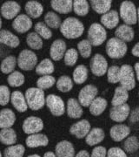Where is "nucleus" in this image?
I'll list each match as a JSON object with an SVG mask.
<instances>
[{"label":"nucleus","instance_id":"f257e3e1","mask_svg":"<svg viewBox=\"0 0 139 157\" xmlns=\"http://www.w3.org/2000/svg\"><path fill=\"white\" fill-rule=\"evenodd\" d=\"M60 32L68 39H78L83 34L84 25L77 17H69L62 22Z\"/></svg>","mask_w":139,"mask_h":157},{"label":"nucleus","instance_id":"f03ea898","mask_svg":"<svg viewBox=\"0 0 139 157\" xmlns=\"http://www.w3.org/2000/svg\"><path fill=\"white\" fill-rule=\"evenodd\" d=\"M25 99L28 107L32 111H38L45 105V95L44 90L38 87H31L25 91Z\"/></svg>","mask_w":139,"mask_h":157},{"label":"nucleus","instance_id":"7ed1b4c3","mask_svg":"<svg viewBox=\"0 0 139 157\" xmlns=\"http://www.w3.org/2000/svg\"><path fill=\"white\" fill-rule=\"evenodd\" d=\"M106 53L111 59H118L125 56L128 47L125 42L117 38H111L106 43Z\"/></svg>","mask_w":139,"mask_h":157},{"label":"nucleus","instance_id":"20e7f679","mask_svg":"<svg viewBox=\"0 0 139 157\" xmlns=\"http://www.w3.org/2000/svg\"><path fill=\"white\" fill-rule=\"evenodd\" d=\"M120 17L127 25H132L137 22V10L131 1H123L120 5Z\"/></svg>","mask_w":139,"mask_h":157},{"label":"nucleus","instance_id":"39448f33","mask_svg":"<svg viewBox=\"0 0 139 157\" xmlns=\"http://www.w3.org/2000/svg\"><path fill=\"white\" fill-rule=\"evenodd\" d=\"M17 66L24 71H31L38 66V56L31 50L21 51L17 57Z\"/></svg>","mask_w":139,"mask_h":157},{"label":"nucleus","instance_id":"423d86ee","mask_svg":"<svg viewBox=\"0 0 139 157\" xmlns=\"http://www.w3.org/2000/svg\"><path fill=\"white\" fill-rule=\"evenodd\" d=\"M107 39V33L105 28L98 23H93L90 25L88 30V40L93 46H99Z\"/></svg>","mask_w":139,"mask_h":157},{"label":"nucleus","instance_id":"0eeeda50","mask_svg":"<svg viewBox=\"0 0 139 157\" xmlns=\"http://www.w3.org/2000/svg\"><path fill=\"white\" fill-rule=\"evenodd\" d=\"M119 82L121 86L124 87L126 90H133L136 86V78L134 69L130 65H123L120 67V77Z\"/></svg>","mask_w":139,"mask_h":157},{"label":"nucleus","instance_id":"6e6552de","mask_svg":"<svg viewBox=\"0 0 139 157\" xmlns=\"http://www.w3.org/2000/svg\"><path fill=\"white\" fill-rule=\"evenodd\" d=\"M45 104L54 116H62L65 113V105L61 97L56 94H49L45 99Z\"/></svg>","mask_w":139,"mask_h":157},{"label":"nucleus","instance_id":"1a4fd4ad","mask_svg":"<svg viewBox=\"0 0 139 157\" xmlns=\"http://www.w3.org/2000/svg\"><path fill=\"white\" fill-rule=\"evenodd\" d=\"M98 93L97 87L94 85H87L80 90L78 94V101L82 107H88L97 98Z\"/></svg>","mask_w":139,"mask_h":157},{"label":"nucleus","instance_id":"9d476101","mask_svg":"<svg viewBox=\"0 0 139 157\" xmlns=\"http://www.w3.org/2000/svg\"><path fill=\"white\" fill-rule=\"evenodd\" d=\"M90 71L95 76H104L108 71V62L102 54L97 53L91 58L90 62Z\"/></svg>","mask_w":139,"mask_h":157},{"label":"nucleus","instance_id":"9b49d317","mask_svg":"<svg viewBox=\"0 0 139 157\" xmlns=\"http://www.w3.org/2000/svg\"><path fill=\"white\" fill-rule=\"evenodd\" d=\"M22 128L23 131L27 135L38 134L44 128V122L40 118L30 116L24 121Z\"/></svg>","mask_w":139,"mask_h":157},{"label":"nucleus","instance_id":"f8f14e48","mask_svg":"<svg viewBox=\"0 0 139 157\" xmlns=\"http://www.w3.org/2000/svg\"><path fill=\"white\" fill-rule=\"evenodd\" d=\"M21 11L20 5L15 1H6L0 8V13L2 17L7 20L15 19L18 16V13Z\"/></svg>","mask_w":139,"mask_h":157},{"label":"nucleus","instance_id":"ddd939ff","mask_svg":"<svg viewBox=\"0 0 139 157\" xmlns=\"http://www.w3.org/2000/svg\"><path fill=\"white\" fill-rule=\"evenodd\" d=\"M32 20L26 14H19L12 22V28L18 33H25L32 27Z\"/></svg>","mask_w":139,"mask_h":157},{"label":"nucleus","instance_id":"4468645a","mask_svg":"<svg viewBox=\"0 0 139 157\" xmlns=\"http://www.w3.org/2000/svg\"><path fill=\"white\" fill-rule=\"evenodd\" d=\"M130 107L127 103L117 106V107H112L110 110V117L116 122H123L127 118L130 116Z\"/></svg>","mask_w":139,"mask_h":157},{"label":"nucleus","instance_id":"2eb2a0df","mask_svg":"<svg viewBox=\"0 0 139 157\" xmlns=\"http://www.w3.org/2000/svg\"><path fill=\"white\" fill-rule=\"evenodd\" d=\"M90 123L87 120H81L71 125L70 133L78 139L85 138L90 131Z\"/></svg>","mask_w":139,"mask_h":157},{"label":"nucleus","instance_id":"dca6fc26","mask_svg":"<svg viewBox=\"0 0 139 157\" xmlns=\"http://www.w3.org/2000/svg\"><path fill=\"white\" fill-rule=\"evenodd\" d=\"M66 52V43L63 39H56L50 48V56L54 61H59Z\"/></svg>","mask_w":139,"mask_h":157},{"label":"nucleus","instance_id":"f3484780","mask_svg":"<svg viewBox=\"0 0 139 157\" xmlns=\"http://www.w3.org/2000/svg\"><path fill=\"white\" fill-rule=\"evenodd\" d=\"M130 134V128L124 124H117L113 126L110 130V135L114 141H122L127 138Z\"/></svg>","mask_w":139,"mask_h":157},{"label":"nucleus","instance_id":"a211bd4d","mask_svg":"<svg viewBox=\"0 0 139 157\" xmlns=\"http://www.w3.org/2000/svg\"><path fill=\"white\" fill-rule=\"evenodd\" d=\"M55 155L57 157H74L75 155L74 146L69 140L59 141L56 145Z\"/></svg>","mask_w":139,"mask_h":157},{"label":"nucleus","instance_id":"6ab92c4d","mask_svg":"<svg viewBox=\"0 0 139 157\" xmlns=\"http://www.w3.org/2000/svg\"><path fill=\"white\" fill-rule=\"evenodd\" d=\"M11 102L14 108L19 113H24L27 111L28 105L25 96L20 91H14L11 93Z\"/></svg>","mask_w":139,"mask_h":157},{"label":"nucleus","instance_id":"aec40b11","mask_svg":"<svg viewBox=\"0 0 139 157\" xmlns=\"http://www.w3.org/2000/svg\"><path fill=\"white\" fill-rule=\"evenodd\" d=\"M24 10L26 15L31 18H38L42 16L44 12V7L41 3L35 0H30L24 6Z\"/></svg>","mask_w":139,"mask_h":157},{"label":"nucleus","instance_id":"412c9836","mask_svg":"<svg viewBox=\"0 0 139 157\" xmlns=\"http://www.w3.org/2000/svg\"><path fill=\"white\" fill-rule=\"evenodd\" d=\"M25 143L28 147L34 148L38 147H46L49 144V139L48 137L44 134H34L30 135L25 140Z\"/></svg>","mask_w":139,"mask_h":157},{"label":"nucleus","instance_id":"4be33fe9","mask_svg":"<svg viewBox=\"0 0 139 157\" xmlns=\"http://www.w3.org/2000/svg\"><path fill=\"white\" fill-rule=\"evenodd\" d=\"M16 121V114L10 108L0 111V128H11Z\"/></svg>","mask_w":139,"mask_h":157},{"label":"nucleus","instance_id":"5701e85b","mask_svg":"<svg viewBox=\"0 0 139 157\" xmlns=\"http://www.w3.org/2000/svg\"><path fill=\"white\" fill-rule=\"evenodd\" d=\"M100 21L104 27L111 30V29L117 26V25L119 23V14L117 11L112 10V11H110L105 14L102 15Z\"/></svg>","mask_w":139,"mask_h":157},{"label":"nucleus","instance_id":"b1692460","mask_svg":"<svg viewBox=\"0 0 139 157\" xmlns=\"http://www.w3.org/2000/svg\"><path fill=\"white\" fill-rule=\"evenodd\" d=\"M0 44H4L11 48H17L20 44V40L17 35L8 30L0 31Z\"/></svg>","mask_w":139,"mask_h":157},{"label":"nucleus","instance_id":"393cba45","mask_svg":"<svg viewBox=\"0 0 139 157\" xmlns=\"http://www.w3.org/2000/svg\"><path fill=\"white\" fill-rule=\"evenodd\" d=\"M83 110L78 100L70 98L67 101V114L71 119H79L83 115Z\"/></svg>","mask_w":139,"mask_h":157},{"label":"nucleus","instance_id":"a878e982","mask_svg":"<svg viewBox=\"0 0 139 157\" xmlns=\"http://www.w3.org/2000/svg\"><path fill=\"white\" fill-rule=\"evenodd\" d=\"M50 6L53 11L60 14H67L73 11L72 0H51Z\"/></svg>","mask_w":139,"mask_h":157},{"label":"nucleus","instance_id":"bb28decb","mask_svg":"<svg viewBox=\"0 0 139 157\" xmlns=\"http://www.w3.org/2000/svg\"><path fill=\"white\" fill-rule=\"evenodd\" d=\"M104 131L100 128H94L90 129L89 134L85 137V142L89 146H96L99 144L104 139Z\"/></svg>","mask_w":139,"mask_h":157},{"label":"nucleus","instance_id":"cd10ccee","mask_svg":"<svg viewBox=\"0 0 139 157\" xmlns=\"http://www.w3.org/2000/svg\"><path fill=\"white\" fill-rule=\"evenodd\" d=\"M116 38L121 39L123 42H130L134 39V30L131 26L127 25H119L115 32Z\"/></svg>","mask_w":139,"mask_h":157},{"label":"nucleus","instance_id":"c85d7f7f","mask_svg":"<svg viewBox=\"0 0 139 157\" xmlns=\"http://www.w3.org/2000/svg\"><path fill=\"white\" fill-rule=\"evenodd\" d=\"M129 99V93L128 90H126L123 86H117L115 89L114 95L111 101V104L113 107H117L120 105H123L126 103V101Z\"/></svg>","mask_w":139,"mask_h":157},{"label":"nucleus","instance_id":"c756f323","mask_svg":"<svg viewBox=\"0 0 139 157\" xmlns=\"http://www.w3.org/2000/svg\"><path fill=\"white\" fill-rule=\"evenodd\" d=\"M108 102L102 97H97L89 107L90 113L94 116H99L105 111Z\"/></svg>","mask_w":139,"mask_h":157},{"label":"nucleus","instance_id":"7c9ffc66","mask_svg":"<svg viewBox=\"0 0 139 157\" xmlns=\"http://www.w3.org/2000/svg\"><path fill=\"white\" fill-rule=\"evenodd\" d=\"M0 142L2 144L11 146L17 142V134L14 129L4 128L0 131Z\"/></svg>","mask_w":139,"mask_h":157},{"label":"nucleus","instance_id":"2f4dec72","mask_svg":"<svg viewBox=\"0 0 139 157\" xmlns=\"http://www.w3.org/2000/svg\"><path fill=\"white\" fill-rule=\"evenodd\" d=\"M111 3L112 2L111 0H90V4L91 6V8L93 9V11L102 15L111 11Z\"/></svg>","mask_w":139,"mask_h":157},{"label":"nucleus","instance_id":"473e14b6","mask_svg":"<svg viewBox=\"0 0 139 157\" xmlns=\"http://www.w3.org/2000/svg\"><path fill=\"white\" fill-rule=\"evenodd\" d=\"M54 71H55L54 64L50 59H44L36 67V73L41 76L50 75L51 73H54Z\"/></svg>","mask_w":139,"mask_h":157},{"label":"nucleus","instance_id":"72a5a7b5","mask_svg":"<svg viewBox=\"0 0 139 157\" xmlns=\"http://www.w3.org/2000/svg\"><path fill=\"white\" fill-rule=\"evenodd\" d=\"M88 68L84 65H78L73 71L72 80L76 84H83L88 78Z\"/></svg>","mask_w":139,"mask_h":157},{"label":"nucleus","instance_id":"f704fd0d","mask_svg":"<svg viewBox=\"0 0 139 157\" xmlns=\"http://www.w3.org/2000/svg\"><path fill=\"white\" fill-rule=\"evenodd\" d=\"M17 65V59L13 55H10L5 58L0 65V70L5 74H11L14 72L15 67Z\"/></svg>","mask_w":139,"mask_h":157},{"label":"nucleus","instance_id":"c9c22d12","mask_svg":"<svg viewBox=\"0 0 139 157\" xmlns=\"http://www.w3.org/2000/svg\"><path fill=\"white\" fill-rule=\"evenodd\" d=\"M26 43L28 46L33 50H40L42 49L43 45H44L42 38L35 32L28 33L26 37Z\"/></svg>","mask_w":139,"mask_h":157},{"label":"nucleus","instance_id":"e433bc0d","mask_svg":"<svg viewBox=\"0 0 139 157\" xmlns=\"http://www.w3.org/2000/svg\"><path fill=\"white\" fill-rule=\"evenodd\" d=\"M56 86L62 93H68L73 88V80L67 75H62L57 80Z\"/></svg>","mask_w":139,"mask_h":157},{"label":"nucleus","instance_id":"4c0bfd02","mask_svg":"<svg viewBox=\"0 0 139 157\" xmlns=\"http://www.w3.org/2000/svg\"><path fill=\"white\" fill-rule=\"evenodd\" d=\"M45 23L50 28H60L62 24L61 17L54 11H48L45 15Z\"/></svg>","mask_w":139,"mask_h":157},{"label":"nucleus","instance_id":"58836bf2","mask_svg":"<svg viewBox=\"0 0 139 157\" xmlns=\"http://www.w3.org/2000/svg\"><path fill=\"white\" fill-rule=\"evenodd\" d=\"M73 11L78 16H86L90 11V4L86 0H75L73 1Z\"/></svg>","mask_w":139,"mask_h":157},{"label":"nucleus","instance_id":"ea45409f","mask_svg":"<svg viewBox=\"0 0 139 157\" xmlns=\"http://www.w3.org/2000/svg\"><path fill=\"white\" fill-rule=\"evenodd\" d=\"M25 152L24 147L21 144L11 145L6 147L4 152L5 157H23Z\"/></svg>","mask_w":139,"mask_h":157},{"label":"nucleus","instance_id":"a19ab883","mask_svg":"<svg viewBox=\"0 0 139 157\" xmlns=\"http://www.w3.org/2000/svg\"><path fill=\"white\" fill-rule=\"evenodd\" d=\"M24 80H25L24 75L20 73V72H18V71H14L13 73L9 74V76L7 78L8 84L10 85L11 86H12V87L21 86L24 83Z\"/></svg>","mask_w":139,"mask_h":157},{"label":"nucleus","instance_id":"79ce46f5","mask_svg":"<svg viewBox=\"0 0 139 157\" xmlns=\"http://www.w3.org/2000/svg\"><path fill=\"white\" fill-rule=\"evenodd\" d=\"M56 78L52 75H45L41 76L37 80V87L40 89L45 90L52 87L56 84Z\"/></svg>","mask_w":139,"mask_h":157},{"label":"nucleus","instance_id":"37998d69","mask_svg":"<svg viewBox=\"0 0 139 157\" xmlns=\"http://www.w3.org/2000/svg\"><path fill=\"white\" fill-rule=\"evenodd\" d=\"M34 29H35V33L38 34L42 39H50L52 37V32L50 27L46 25L45 23L38 22L35 25Z\"/></svg>","mask_w":139,"mask_h":157},{"label":"nucleus","instance_id":"c03bdc74","mask_svg":"<svg viewBox=\"0 0 139 157\" xmlns=\"http://www.w3.org/2000/svg\"><path fill=\"white\" fill-rule=\"evenodd\" d=\"M123 149L124 151L132 154L139 149V140L136 136H130L123 142Z\"/></svg>","mask_w":139,"mask_h":157},{"label":"nucleus","instance_id":"a18cd8bd","mask_svg":"<svg viewBox=\"0 0 139 157\" xmlns=\"http://www.w3.org/2000/svg\"><path fill=\"white\" fill-rule=\"evenodd\" d=\"M78 53L81 56L87 59L91 55V51H92V45L90 44L88 39H83L78 44Z\"/></svg>","mask_w":139,"mask_h":157},{"label":"nucleus","instance_id":"49530a36","mask_svg":"<svg viewBox=\"0 0 139 157\" xmlns=\"http://www.w3.org/2000/svg\"><path fill=\"white\" fill-rule=\"evenodd\" d=\"M78 59V52L74 48H70L66 51L64 57V64L67 67H73L74 65H76V63Z\"/></svg>","mask_w":139,"mask_h":157},{"label":"nucleus","instance_id":"de8ad7c7","mask_svg":"<svg viewBox=\"0 0 139 157\" xmlns=\"http://www.w3.org/2000/svg\"><path fill=\"white\" fill-rule=\"evenodd\" d=\"M120 77V67L117 66H111L107 71V79L111 84H116L119 82Z\"/></svg>","mask_w":139,"mask_h":157},{"label":"nucleus","instance_id":"09e8293b","mask_svg":"<svg viewBox=\"0 0 139 157\" xmlns=\"http://www.w3.org/2000/svg\"><path fill=\"white\" fill-rule=\"evenodd\" d=\"M11 94L7 86H0V106L5 107L11 101Z\"/></svg>","mask_w":139,"mask_h":157},{"label":"nucleus","instance_id":"8fccbe9b","mask_svg":"<svg viewBox=\"0 0 139 157\" xmlns=\"http://www.w3.org/2000/svg\"><path fill=\"white\" fill-rule=\"evenodd\" d=\"M106 157H127V155L125 151L121 149L120 147H111L107 151Z\"/></svg>","mask_w":139,"mask_h":157},{"label":"nucleus","instance_id":"3c124183","mask_svg":"<svg viewBox=\"0 0 139 157\" xmlns=\"http://www.w3.org/2000/svg\"><path fill=\"white\" fill-rule=\"evenodd\" d=\"M107 151L106 148L103 146H97L91 152L90 157H106Z\"/></svg>","mask_w":139,"mask_h":157},{"label":"nucleus","instance_id":"603ef678","mask_svg":"<svg viewBox=\"0 0 139 157\" xmlns=\"http://www.w3.org/2000/svg\"><path fill=\"white\" fill-rule=\"evenodd\" d=\"M130 121L131 123H136L139 121V107H136L133 111L130 113Z\"/></svg>","mask_w":139,"mask_h":157},{"label":"nucleus","instance_id":"864d4df0","mask_svg":"<svg viewBox=\"0 0 139 157\" xmlns=\"http://www.w3.org/2000/svg\"><path fill=\"white\" fill-rule=\"evenodd\" d=\"M131 53L135 57H139V42L134 45L132 50H131Z\"/></svg>","mask_w":139,"mask_h":157},{"label":"nucleus","instance_id":"5fc2aeb1","mask_svg":"<svg viewBox=\"0 0 139 157\" xmlns=\"http://www.w3.org/2000/svg\"><path fill=\"white\" fill-rule=\"evenodd\" d=\"M75 157H90V155L88 151H86V150H81V151L78 152Z\"/></svg>","mask_w":139,"mask_h":157},{"label":"nucleus","instance_id":"6e6d98bb","mask_svg":"<svg viewBox=\"0 0 139 157\" xmlns=\"http://www.w3.org/2000/svg\"><path fill=\"white\" fill-rule=\"evenodd\" d=\"M134 70L136 72V75H137V78L139 81V62H137L134 66Z\"/></svg>","mask_w":139,"mask_h":157},{"label":"nucleus","instance_id":"4d7b16f0","mask_svg":"<svg viewBox=\"0 0 139 157\" xmlns=\"http://www.w3.org/2000/svg\"><path fill=\"white\" fill-rule=\"evenodd\" d=\"M44 157H57L56 156L55 153H53V152L49 151V152H46L45 155H44Z\"/></svg>","mask_w":139,"mask_h":157},{"label":"nucleus","instance_id":"13d9d810","mask_svg":"<svg viewBox=\"0 0 139 157\" xmlns=\"http://www.w3.org/2000/svg\"><path fill=\"white\" fill-rule=\"evenodd\" d=\"M27 157H41V156L38 155H29V156Z\"/></svg>","mask_w":139,"mask_h":157},{"label":"nucleus","instance_id":"bf43d9fd","mask_svg":"<svg viewBox=\"0 0 139 157\" xmlns=\"http://www.w3.org/2000/svg\"><path fill=\"white\" fill-rule=\"evenodd\" d=\"M137 22H138V25H139V7L137 8Z\"/></svg>","mask_w":139,"mask_h":157},{"label":"nucleus","instance_id":"052dcab7","mask_svg":"<svg viewBox=\"0 0 139 157\" xmlns=\"http://www.w3.org/2000/svg\"><path fill=\"white\" fill-rule=\"evenodd\" d=\"M1 28H2V18L0 16V31H1Z\"/></svg>","mask_w":139,"mask_h":157},{"label":"nucleus","instance_id":"680f3d73","mask_svg":"<svg viewBox=\"0 0 139 157\" xmlns=\"http://www.w3.org/2000/svg\"><path fill=\"white\" fill-rule=\"evenodd\" d=\"M0 157H2V154H1V152H0Z\"/></svg>","mask_w":139,"mask_h":157}]
</instances>
